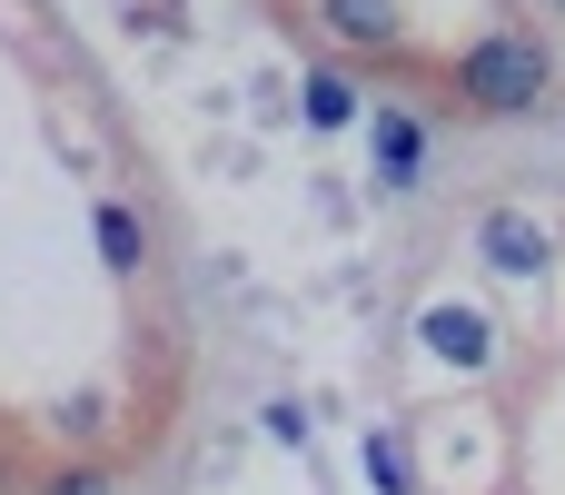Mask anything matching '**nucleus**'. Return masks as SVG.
<instances>
[{"mask_svg": "<svg viewBox=\"0 0 565 495\" xmlns=\"http://www.w3.org/2000/svg\"><path fill=\"white\" fill-rule=\"evenodd\" d=\"M546 89H556V60H546V40H526V30H497V40H477V50L457 60V99H467L477 119H526V109H546Z\"/></svg>", "mask_w": 565, "mask_h": 495, "instance_id": "nucleus-1", "label": "nucleus"}, {"mask_svg": "<svg viewBox=\"0 0 565 495\" xmlns=\"http://www.w3.org/2000/svg\"><path fill=\"white\" fill-rule=\"evenodd\" d=\"M477 258H487L497 278H536V268L556 258V238H546L526 208H487V218H477Z\"/></svg>", "mask_w": 565, "mask_h": 495, "instance_id": "nucleus-2", "label": "nucleus"}, {"mask_svg": "<svg viewBox=\"0 0 565 495\" xmlns=\"http://www.w3.org/2000/svg\"><path fill=\"white\" fill-rule=\"evenodd\" d=\"M367 159H377V189H417V169H427V129H417L407 109H377V119H367Z\"/></svg>", "mask_w": 565, "mask_h": 495, "instance_id": "nucleus-3", "label": "nucleus"}, {"mask_svg": "<svg viewBox=\"0 0 565 495\" xmlns=\"http://www.w3.org/2000/svg\"><path fill=\"white\" fill-rule=\"evenodd\" d=\"M417 337H427L447 367H487V357H497V327H487L477 308H427V327H417Z\"/></svg>", "mask_w": 565, "mask_h": 495, "instance_id": "nucleus-4", "label": "nucleus"}, {"mask_svg": "<svg viewBox=\"0 0 565 495\" xmlns=\"http://www.w3.org/2000/svg\"><path fill=\"white\" fill-rule=\"evenodd\" d=\"M89 238H99V268H119V278H139V268H149V228H139V218H129L119 198H99Z\"/></svg>", "mask_w": 565, "mask_h": 495, "instance_id": "nucleus-5", "label": "nucleus"}, {"mask_svg": "<svg viewBox=\"0 0 565 495\" xmlns=\"http://www.w3.org/2000/svg\"><path fill=\"white\" fill-rule=\"evenodd\" d=\"M328 30L348 50H397V0H328Z\"/></svg>", "mask_w": 565, "mask_h": 495, "instance_id": "nucleus-6", "label": "nucleus"}, {"mask_svg": "<svg viewBox=\"0 0 565 495\" xmlns=\"http://www.w3.org/2000/svg\"><path fill=\"white\" fill-rule=\"evenodd\" d=\"M348 119H358V79L318 69V79H308V129H348Z\"/></svg>", "mask_w": 565, "mask_h": 495, "instance_id": "nucleus-7", "label": "nucleus"}, {"mask_svg": "<svg viewBox=\"0 0 565 495\" xmlns=\"http://www.w3.org/2000/svg\"><path fill=\"white\" fill-rule=\"evenodd\" d=\"M367 476H377V495H407V446L397 437H367Z\"/></svg>", "mask_w": 565, "mask_h": 495, "instance_id": "nucleus-8", "label": "nucleus"}, {"mask_svg": "<svg viewBox=\"0 0 565 495\" xmlns=\"http://www.w3.org/2000/svg\"><path fill=\"white\" fill-rule=\"evenodd\" d=\"M60 427H70V437H99V427H109V397H70Z\"/></svg>", "mask_w": 565, "mask_h": 495, "instance_id": "nucleus-9", "label": "nucleus"}, {"mask_svg": "<svg viewBox=\"0 0 565 495\" xmlns=\"http://www.w3.org/2000/svg\"><path fill=\"white\" fill-rule=\"evenodd\" d=\"M40 495H109V476H99V466H70V476H50Z\"/></svg>", "mask_w": 565, "mask_h": 495, "instance_id": "nucleus-10", "label": "nucleus"}]
</instances>
